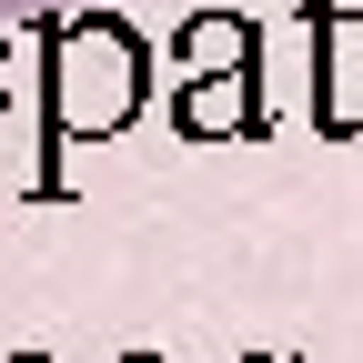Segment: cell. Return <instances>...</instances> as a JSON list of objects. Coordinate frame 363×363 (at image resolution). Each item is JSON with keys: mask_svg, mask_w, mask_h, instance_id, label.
I'll return each mask as SVG.
<instances>
[{"mask_svg": "<svg viewBox=\"0 0 363 363\" xmlns=\"http://www.w3.org/2000/svg\"><path fill=\"white\" fill-rule=\"evenodd\" d=\"M30 40H40V142H51V162H40L30 192L51 202L71 142H121V131L152 111V51H142V30L111 21V11H40Z\"/></svg>", "mask_w": 363, "mask_h": 363, "instance_id": "obj_1", "label": "cell"}, {"mask_svg": "<svg viewBox=\"0 0 363 363\" xmlns=\"http://www.w3.org/2000/svg\"><path fill=\"white\" fill-rule=\"evenodd\" d=\"M182 91H172V131L182 142H262V21L242 11H192L182 21Z\"/></svg>", "mask_w": 363, "mask_h": 363, "instance_id": "obj_2", "label": "cell"}, {"mask_svg": "<svg viewBox=\"0 0 363 363\" xmlns=\"http://www.w3.org/2000/svg\"><path fill=\"white\" fill-rule=\"evenodd\" d=\"M11 11H21V21H40V11H61V0H0V21H11Z\"/></svg>", "mask_w": 363, "mask_h": 363, "instance_id": "obj_3", "label": "cell"}, {"mask_svg": "<svg viewBox=\"0 0 363 363\" xmlns=\"http://www.w3.org/2000/svg\"><path fill=\"white\" fill-rule=\"evenodd\" d=\"M0 111H11V30H0Z\"/></svg>", "mask_w": 363, "mask_h": 363, "instance_id": "obj_4", "label": "cell"}, {"mask_svg": "<svg viewBox=\"0 0 363 363\" xmlns=\"http://www.w3.org/2000/svg\"><path fill=\"white\" fill-rule=\"evenodd\" d=\"M111 363H172V353H111Z\"/></svg>", "mask_w": 363, "mask_h": 363, "instance_id": "obj_5", "label": "cell"}, {"mask_svg": "<svg viewBox=\"0 0 363 363\" xmlns=\"http://www.w3.org/2000/svg\"><path fill=\"white\" fill-rule=\"evenodd\" d=\"M242 363H293V353H242Z\"/></svg>", "mask_w": 363, "mask_h": 363, "instance_id": "obj_6", "label": "cell"}, {"mask_svg": "<svg viewBox=\"0 0 363 363\" xmlns=\"http://www.w3.org/2000/svg\"><path fill=\"white\" fill-rule=\"evenodd\" d=\"M11 363H40V353H11Z\"/></svg>", "mask_w": 363, "mask_h": 363, "instance_id": "obj_7", "label": "cell"}]
</instances>
